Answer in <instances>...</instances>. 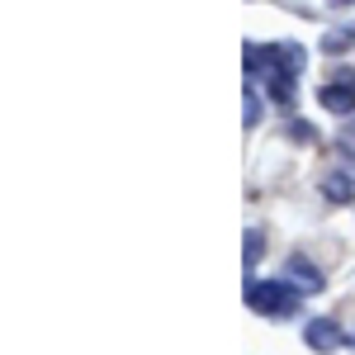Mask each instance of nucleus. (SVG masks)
<instances>
[{
  "label": "nucleus",
  "instance_id": "1",
  "mask_svg": "<svg viewBox=\"0 0 355 355\" xmlns=\"http://www.w3.org/2000/svg\"><path fill=\"white\" fill-rule=\"evenodd\" d=\"M299 284L294 279H256V284H246V308H256L261 318H289L294 308H299Z\"/></svg>",
  "mask_w": 355,
  "mask_h": 355
},
{
  "label": "nucleus",
  "instance_id": "2",
  "mask_svg": "<svg viewBox=\"0 0 355 355\" xmlns=\"http://www.w3.org/2000/svg\"><path fill=\"white\" fill-rule=\"evenodd\" d=\"M318 105L327 114H341V119H351L355 114V76H341V81H331L318 90Z\"/></svg>",
  "mask_w": 355,
  "mask_h": 355
},
{
  "label": "nucleus",
  "instance_id": "3",
  "mask_svg": "<svg viewBox=\"0 0 355 355\" xmlns=\"http://www.w3.org/2000/svg\"><path fill=\"white\" fill-rule=\"evenodd\" d=\"M303 341H308V346H313V351L331 355V351H341V346H346V341H351V336H346V331L336 327V322H331V318H313V322H308V327H303Z\"/></svg>",
  "mask_w": 355,
  "mask_h": 355
},
{
  "label": "nucleus",
  "instance_id": "4",
  "mask_svg": "<svg viewBox=\"0 0 355 355\" xmlns=\"http://www.w3.org/2000/svg\"><path fill=\"white\" fill-rule=\"evenodd\" d=\"M322 199L327 204H355V166H336L322 175Z\"/></svg>",
  "mask_w": 355,
  "mask_h": 355
},
{
  "label": "nucleus",
  "instance_id": "5",
  "mask_svg": "<svg viewBox=\"0 0 355 355\" xmlns=\"http://www.w3.org/2000/svg\"><path fill=\"white\" fill-rule=\"evenodd\" d=\"M284 279H294L303 294H313V289H322V270L308 261V256H289L284 261Z\"/></svg>",
  "mask_w": 355,
  "mask_h": 355
},
{
  "label": "nucleus",
  "instance_id": "6",
  "mask_svg": "<svg viewBox=\"0 0 355 355\" xmlns=\"http://www.w3.org/2000/svg\"><path fill=\"white\" fill-rule=\"evenodd\" d=\"M351 43H355V19H351V24H341V28H331V33H322V53H331V57L346 53Z\"/></svg>",
  "mask_w": 355,
  "mask_h": 355
},
{
  "label": "nucleus",
  "instance_id": "7",
  "mask_svg": "<svg viewBox=\"0 0 355 355\" xmlns=\"http://www.w3.org/2000/svg\"><path fill=\"white\" fill-rule=\"evenodd\" d=\"M336 147H341L346 157H355V119L346 123V128H341V133H336Z\"/></svg>",
  "mask_w": 355,
  "mask_h": 355
},
{
  "label": "nucleus",
  "instance_id": "8",
  "mask_svg": "<svg viewBox=\"0 0 355 355\" xmlns=\"http://www.w3.org/2000/svg\"><path fill=\"white\" fill-rule=\"evenodd\" d=\"M246 266H256V261H261V232H246Z\"/></svg>",
  "mask_w": 355,
  "mask_h": 355
},
{
  "label": "nucleus",
  "instance_id": "9",
  "mask_svg": "<svg viewBox=\"0 0 355 355\" xmlns=\"http://www.w3.org/2000/svg\"><path fill=\"white\" fill-rule=\"evenodd\" d=\"M256 119H261V100L246 90V123H256Z\"/></svg>",
  "mask_w": 355,
  "mask_h": 355
},
{
  "label": "nucleus",
  "instance_id": "10",
  "mask_svg": "<svg viewBox=\"0 0 355 355\" xmlns=\"http://www.w3.org/2000/svg\"><path fill=\"white\" fill-rule=\"evenodd\" d=\"M331 5H351V0H331Z\"/></svg>",
  "mask_w": 355,
  "mask_h": 355
}]
</instances>
